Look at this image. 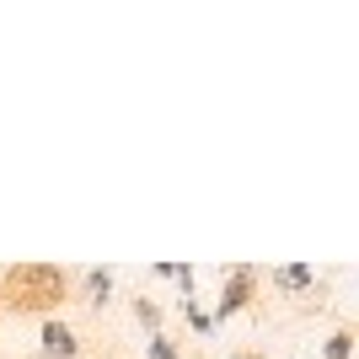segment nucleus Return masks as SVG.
Masks as SVG:
<instances>
[{
  "mask_svg": "<svg viewBox=\"0 0 359 359\" xmlns=\"http://www.w3.org/2000/svg\"><path fill=\"white\" fill-rule=\"evenodd\" d=\"M43 344L54 348V354H70V348H75V344H70V332H65L60 322H48V327H43Z\"/></svg>",
  "mask_w": 359,
  "mask_h": 359,
  "instance_id": "nucleus-2",
  "label": "nucleus"
},
{
  "mask_svg": "<svg viewBox=\"0 0 359 359\" xmlns=\"http://www.w3.org/2000/svg\"><path fill=\"white\" fill-rule=\"evenodd\" d=\"M0 285H6L11 306H22V311H48V306H60V300H65V273L43 269V263L6 269V273H0Z\"/></svg>",
  "mask_w": 359,
  "mask_h": 359,
  "instance_id": "nucleus-1",
  "label": "nucleus"
},
{
  "mask_svg": "<svg viewBox=\"0 0 359 359\" xmlns=\"http://www.w3.org/2000/svg\"><path fill=\"white\" fill-rule=\"evenodd\" d=\"M327 354H332V359H348V332H338V338H332Z\"/></svg>",
  "mask_w": 359,
  "mask_h": 359,
  "instance_id": "nucleus-3",
  "label": "nucleus"
}]
</instances>
